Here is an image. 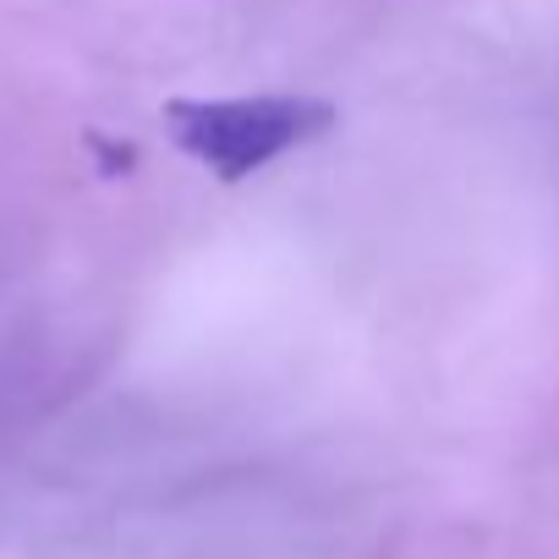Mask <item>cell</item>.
Returning a JSON list of instances; mask_svg holds the SVG:
<instances>
[{
  "label": "cell",
  "instance_id": "obj_1",
  "mask_svg": "<svg viewBox=\"0 0 559 559\" xmlns=\"http://www.w3.org/2000/svg\"><path fill=\"white\" fill-rule=\"evenodd\" d=\"M335 127L330 99L308 94H241V99H170L165 132L219 181H247L280 154H292Z\"/></svg>",
  "mask_w": 559,
  "mask_h": 559
}]
</instances>
